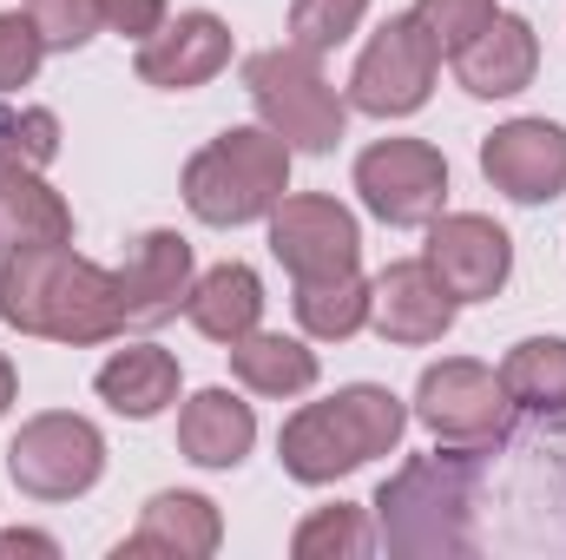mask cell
I'll return each mask as SVG.
<instances>
[{"mask_svg": "<svg viewBox=\"0 0 566 560\" xmlns=\"http://www.w3.org/2000/svg\"><path fill=\"white\" fill-rule=\"evenodd\" d=\"M251 442H258V416L231 390H198L178 416V448L198 468H238L251 455Z\"/></svg>", "mask_w": 566, "mask_h": 560, "instance_id": "obj_20", "label": "cell"}, {"mask_svg": "<svg viewBox=\"0 0 566 560\" xmlns=\"http://www.w3.org/2000/svg\"><path fill=\"white\" fill-rule=\"evenodd\" d=\"M244 93L258 106V120L277 133L290 152H336L343 126H349V100L329 86L323 53L310 46H264L244 60Z\"/></svg>", "mask_w": 566, "mask_h": 560, "instance_id": "obj_5", "label": "cell"}, {"mask_svg": "<svg viewBox=\"0 0 566 560\" xmlns=\"http://www.w3.org/2000/svg\"><path fill=\"white\" fill-rule=\"evenodd\" d=\"M409 428L402 396H389L382 383H349L329 403H303L296 416L283 422L277 435V462L283 475H296L303 488H329L343 475H356L376 455H396Z\"/></svg>", "mask_w": 566, "mask_h": 560, "instance_id": "obj_2", "label": "cell"}, {"mask_svg": "<svg viewBox=\"0 0 566 560\" xmlns=\"http://www.w3.org/2000/svg\"><path fill=\"white\" fill-rule=\"evenodd\" d=\"M296 323L316 336V343H343L369 323V278L363 271H343V278H310L296 283Z\"/></svg>", "mask_w": 566, "mask_h": 560, "instance_id": "obj_24", "label": "cell"}, {"mask_svg": "<svg viewBox=\"0 0 566 560\" xmlns=\"http://www.w3.org/2000/svg\"><path fill=\"white\" fill-rule=\"evenodd\" d=\"M434 73H441V46L428 40V27L416 13H389L349 73V106L369 120H409L428 106Z\"/></svg>", "mask_w": 566, "mask_h": 560, "instance_id": "obj_8", "label": "cell"}, {"mask_svg": "<svg viewBox=\"0 0 566 560\" xmlns=\"http://www.w3.org/2000/svg\"><path fill=\"white\" fill-rule=\"evenodd\" d=\"M40 245H73V211L40 178V165L0 152V251H40Z\"/></svg>", "mask_w": 566, "mask_h": 560, "instance_id": "obj_17", "label": "cell"}, {"mask_svg": "<svg viewBox=\"0 0 566 560\" xmlns=\"http://www.w3.org/2000/svg\"><path fill=\"white\" fill-rule=\"evenodd\" d=\"M481 172L514 205H554L566 191V126L554 120H507L481 139Z\"/></svg>", "mask_w": 566, "mask_h": 560, "instance_id": "obj_12", "label": "cell"}, {"mask_svg": "<svg viewBox=\"0 0 566 560\" xmlns=\"http://www.w3.org/2000/svg\"><path fill=\"white\" fill-rule=\"evenodd\" d=\"M93 390H99V403H106L113 416L151 422V416H165V409L178 403V356H171V350H158V343L113 350V356L99 363Z\"/></svg>", "mask_w": 566, "mask_h": 560, "instance_id": "obj_19", "label": "cell"}, {"mask_svg": "<svg viewBox=\"0 0 566 560\" xmlns=\"http://www.w3.org/2000/svg\"><path fill=\"white\" fill-rule=\"evenodd\" d=\"M0 317L20 336L46 343H106L119 336V278L80 258L73 245H40V251H7L0 258Z\"/></svg>", "mask_w": 566, "mask_h": 560, "instance_id": "obj_1", "label": "cell"}, {"mask_svg": "<svg viewBox=\"0 0 566 560\" xmlns=\"http://www.w3.org/2000/svg\"><path fill=\"white\" fill-rule=\"evenodd\" d=\"M231 376L258 396H303V390H316V350L296 343V336L251 330V336L231 343Z\"/></svg>", "mask_w": 566, "mask_h": 560, "instance_id": "obj_22", "label": "cell"}, {"mask_svg": "<svg viewBox=\"0 0 566 560\" xmlns=\"http://www.w3.org/2000/svg\"><path fill=\"white\" fill-rule=\"evenodd\" d=\"M363 13L369 0H290V40L310 53H329L363 27Z\"/></svg>", "mask_w": 566, "mask_h": 560, "instance_id": "obj_26", "label": "cell"}, {"mask_svg": "<svg viewBox=\"0 0 566 560\" xmlns=\"http://www.w3.org/2000/svg\"><path fill=\"white\" fill-rule=\"evenodd\" d=\"M356 191L382 225L416 231L448 198V158L428 139H376L356 158Z\"/></svg>", "mask_w": 566, "mask_h": 560, "instance_id": "obj_9", "label": "cell"}, {"mask_svg": "<svg viewBox=\"0 0 566 560\" xmlns=\"http://www.w3.org/2000/svg\"><path fill=\"white\" fill-rule=\"evenodd\" d=\"M541 73V40L521 13H494L461 53H454V80L474 93V100H514L527 93Z\"/></svg>", "mask_w": 566, "mask_h": 560, "instance_id": "obj_16", "label": "cell"}, {"mask_svg": "<svg viewBox=\"0 0 566 560\" xmlns=\"http://www.w3.org/2000/svg\"><path fill=\"white\" fill-rule=\"evenodd\" d=\"M7 409H13V363L0 356V416H7Z\"/></svg>", "mask_w": 566, "mask_h": 560, "instance_id": "obj_33", "label": "cell"}, {"mask_svg": "<svg viewBox=\"0 0 566 560\" xmlns=\"http://www.w3.org/2000/svg\"><path fill=\"white\" fill-rule=\"evenodd\" d=\"M46 53H80L99 33V0H27Z\"/></svg>", "mask_w": 566, "mask_h": 560, "instance_id": "obj_29", "label": "cell"}, {"mask_svg": "<svg viewBox=\"0 0 566 560\" xmlns=\"http://www.w3.org/2000/svg\"><path fill=\"white\" fill-rule=\"evenodd\" d=\"M376 548V535H369V521H363V508H349V501H336V508H316L296 535H290V554L296 560H329V554H369Z\"/></svg>", "mask_w": 566, "mask_h": 560, "instance_id": "obj_25", "label": "cell"}, {"mask_svg": "<svg viewBox=\"0 0 566 560\" xmlns=\"http://www.w3.org/2000/svg\"><path fill=\"white\" fill-rule=\"evenodd\" d=\"M422 265L441 278V290L454 303H481V297H501V283L514 271V238L481 211H448V218L434 211Z\"/></svg>", "mask_w": 566, "mask_h": 560, "instance_id": "obj_11", "label": "cell"}, {"mask_svg": "<svg viewBox=\"0 0 566 560\" xmlns=\"http://www.w3.org/2000/svg\"><path fill=\"white\" fill-rule=\"evenodd\" d=\"M454 310L461 303L441 290V278L428 271L422 258H402V265H389L382 278L369 283V323L389 343H441L454 330Z\"/></svg>", "mask_w": 566, "mask_h": 560, "instance_id": "obj_15", "label": "cell"}, {"mask_svg": "<svg viewBox=\"0 0 566 560\" xmlns=\"http://www.w3.org/2000/svg\"><path fill=\"white\" fill-rule=\"evenodd\" d=\"M40 60H46V40H40L33 13H0V93L33 86Z\"/></svg>", "mask_w": 566, "mask_h": 560, "instance_id": "obj_30", "label": "cell"}, {"mask_svg": "<svg viewBox=\"0 0 566 560\" xmlns=\"http://www.w3.org/2000/svg\"><path fill=\"white\" fill-rule=\"evenodd\" d=\"M409 13L428 27V40L454 60V53H461V46H468V40H474L494 13H501V0H416Z\"/></svg>", "mask_w": 566, "mask_h": 560, "instance_id": "obj_28", "label": "cell"}, {"mask_svg": "<svg viewBox=\"0 0 566 560\" xmlns=\"http://www.w3.org/2000/svg\"><path fill=\"white\" fill-rule=\"evenodd\" d=\"M416 422L441 448H494L514 422V396L501 383V370L488 363H468V356H441L428 363L422 383H416Z\"/></svg>", "mask_w": 566, "mask_h": 560, "instance_id": "obj_6", "label": "cell"}, {"mask_svg": "<svg viewBox=\"0 0 566 560\" xmlns=\"http://www.w3.org/2000/svg\"><path fill=\"white\" fill-rule=\"evenodd\" d=\"M501 383L514 396V409L534 416H566V336H527L507 350Z\"/></svg>", "mask_w": 566, "mask_h": 560, "instance_id": "obj_23", "label": "cell"}, {"mask_svg": "<svg viewBox=\"0 0 566 560\" xmlns=\"http://www.w3.org/2000/svg\"><path fill=\"white\" fill-rule=\"evenodd\" d=\"M271 251L296 283L310 278H343L356 271L363 258V231H356V211L323 198V191H296L271 211Z\"/></svg>", "mask_w": 566, "mask_h": 560, "instance_id": "obj_10", "label": "cell"}, {"mask_svg": "<svg viewBox=\"0 0 566 560\" xmlns=\"http://www.w3.org/2000/svg\"><path fill=\"white\" fill-rule=\"evenodd\" d=\"M389 554H474V448H434L396 468L376 495Z\"/></svg>", "mask_w": 566, "mask_h": 560, "instance_id": "obj_3", "label": "cell"}, {"mask_svg": "<svg viewBox=\"0 0 566 560\" xmlns=\"http://www.w3.org/2000/svg\"><path fill=\"white\" fill-rule=\"evenodd\" d=\"M113 278H119V323L126 330H158L191 303L198 271H191V245L178 231H145L133 245V258H126V271H113Z\"/></svg>", "mask_w": 566, "mask_h": 560, "instance_id": "obj_13", "label": "cell"}, {"mask_svg": "<svg viewBox=\"0 0 566 560\" xmlns=\"http://www.w3.org/2000/svg\"><path fill=\"white\" fill-rule=\"evenodd\" d=\"M133 66H139L145 86H158V93H191V86H205V80H218L231 66V27L218 13L191 7V13L165 20L151 40H139Z\"/></svg>", "mask_w": 566, "mask_h": 560, "instance_id": "obj_14", "label": "cell"}, {"mask_svg": "<svg viewBox=\"0 0 566 560\" xmlns=\"http://www.w3.org/2000/svg\"><path fill=\"white\" fill-rule=\"evenodd\" d=\"M106 475V435L86 416L46 409L7 442V481L33 501H80Z\"/></svg>", "mask_w": 566, "mask_h": 560, "instance_id": "obj_7", "label": "cell"}, {"mask_svg": "<svg viewBox=\"0 0 566 560\" xmlns=\"http://www.w3.org/2000/svg\"><path fill=\"white\" fill-rule=\"evenodd\" d=\"M191 323L211 336V343H238V336H251L258 323H264V283L251 265H218V271H205V278L191 283Z\"/></svg>", "mask_w": 566, "mask_h": 560, "instance_id": "obj_21", "label": "cell"}, {"mask_svg": "<svg viewBox=\"0 0 566 560\" xmlns=\"http://www.w3.org/2000/svg\"><path fill=\"white\" fill-rule=\"evenodd\" d=\"M0 152L27 158V165H53L60 158V120L46 106H13V93H0Z\"/></svg>", "mask_w": 566, "mask_h": 560, "instance_id": "obj_27", "label": "cell"}, {"mask_svg": "<svg viewBox=\"0 0 566 560\" xmlns=\"http://www.w3.org/2000/svg\"><path fill=\"white\" fill-rule=\"evenodd\" d=\"M0 554H40V560H53V554H60V541H53V535H33V528H7V535H0Z\"/></svg>", "mask_w": 566, "mask_h": 560, "instance_id": "obj_32", "label": "cell"}, {"mask_svg": "<svg viewBox=\"0 0 566 560\" xmlns=\"http://www.w3.org/2000/svg\"><path fill=\"white\" fill-rule=\"evenodd\" d=\"M99 27L119 40H151L165 27V0H99Z\"/></svg>", "mask_w": 566, "mask_h": 560, "instance_id": "obj_31", "label": "cell"}, {"mask_svg": "<svg viewBox=\"0 0 566 560\" xmlns=\"http://www.w3.org/2000/svg\"><path fill=\"white\" fill-rule=\"evenodd\" d=\"M290 191V145L271 126H231L211 145L191 152L185 165V205L198 225H251V218H271Z\"/></svg>", "mask_w": 566, "mask_h": 560, "instance_id": "obj_4", "label": "cell"}, {"mask_svg": "<svg viewBox=\"0 0 566 560\" xmlns=\"http://www.w3.org/2000/svg\"><path fill=\"white\" fill-rule=\"evenodd\" d=\"M224 541V521H218V501L191 495V488H165L145 501V521L133 541H119V560L126 554H171V560H205L218 554Z\"/></svg>", "mask_w": 566, "mask_h": 560, "instance_id": "obj_18", "label": "cell"}]
</instances>
